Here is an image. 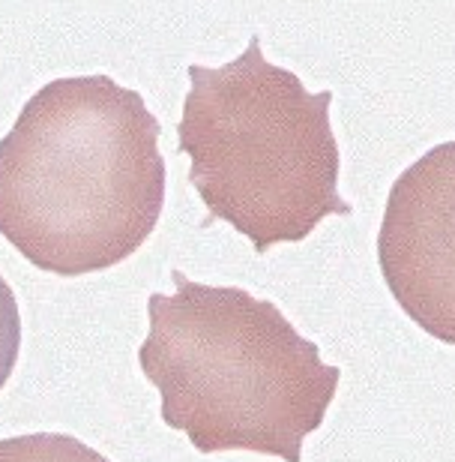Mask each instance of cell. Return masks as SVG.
<instances>
[{"mask_svg": "<svg viewBox=\"0 0 455 462\" xmlns=\"http://www.w3.org/2000/svg\"><path fill=\"white\" fill-rule=\"evenodd\" d=\"M22 351V312H18L15 294L0 280V391L9 382Z\"/></svg>", "mask_w": 455, "mask_h": 462, "instance_id": "6", "label": "cell"}, {"mask_svg": "<svg viewBox=\"0 0 455 462\" xmlns=\"http://www.w3.org/2000/svg\"><path fill=\"white\" fill-rule=\"evenodd\" d=\"M171 294H150V330L138 348L162 393V420L198 454L255 450L303 459L341 378L321 348L270 300L234 285H204L174 271Z\"/></svg>", "mask_w": 455, "mask_h": 462, "instance_id": "2", "label": "cell"}, {"mask_svg": "<svg viewBox=\"0 0 455 462\" xmlns=\"http://www.w3.org/2000/svg\"><path fill=\"white\" fill-rule=\"evenodd\" d=\"M159 120L108 76L58 79L0 138V235L40 271H108L165 208Z\"/></svg>", "mask_w": 455, "mask_h": 462, "instance_id": "1", "label": "cell"}, {"mask_svg": "<svg viewBox=\"0 0 455 462\" xmlns=\"http://www.w3.org/2000/svg\"><path fill=\"white\" fill-rule=\"evenodd\" d=\"M177 126L189 180L213 219H225L258 253L305 240L327 217H350L339 196L332 94L264 58L258 36L222 67H189Z\"/></svg>", "mask_w": 455, "mask_h": 462, "instance_id": "3", "label": "cell"}, {"mask_svg": "<svg viewBox=\"0 0 455 462\" xmlns=\"http://www.w3.org/2000/svg\"><path fill=\"white\" fill-rule=\"evenodd\" d=\"M0 462H108L85 441L63 432H31L0 439Z\"/></svg>", "mask_w": 455, "mask_h": 462, "instance_id": "5", "label": "cell"}, {"mask_svg": "<svg viewBox=\"0 0 455 462\" xmlns=\"http://www.w3.org/2000/svg\"><path fill=\"white\" fill-rule=\"evenodd\" d=\"M384 282L407 319L455 346V142L398 174L378 235Z\"/></svg>", "mask_w": 455, "mask_h": 462, "instance_id": "4", "label": "cell"}]
</instances>
